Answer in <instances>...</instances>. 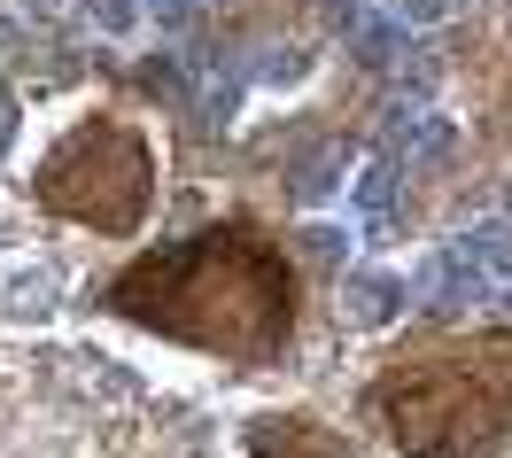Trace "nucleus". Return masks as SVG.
I'll return each instance as SVG.
<instances>
[{
    "instance_id": "16",
    "label": "nucleus",
    "mask_w": 512,
    "mask_h": 458,
    "mask_svg": "<svg viewBox=\"0 0 512 458\" xmlns=\"http://www.w3.org/2000/svg\"><path fill=\"white\" fill-rule=\"evenodd\" d=\"M194 8H210V0H194Z\"/></svg>"
},
{
    "instance_id": "12",
    "label": "nucleus",
    "mask_w": 512,
    "mask_h": 458,
    "mask_svg": "<svg viewBox=\"0 0 512 458\" xmlns=\"http://www.w3.org/2000/svg\"><path fill=\"white\" fill-rule=\"evenodd\" d=\"M241 86H249V70H210V78H202V117L225 125V117L241 109Z\"/></svg>"
},
{
    "instance_id": "5",
    "label": "nucleus",
    "mask_w": 512,
    "mask_h": 458,
    "mask_svg": "<svg viewBox=\"0 0 512 458\" xmlns=\"http://www.w3.org/2000/svg\"><path fill=\"white\" fill-rule=\"evenodd\" d=\"M396 187H404V156H396V148H373V156H365V164L342 179V195H350L357 218H388Z\"/></svg>"
},
{
    "instance_id": "15",
    "label": "nucleus",
    "mask_w": 512,
    "mask_h": 458,
    "mask_svg": "<svg viewBox=\"0 0 512 458\" xmlns=\"http://www.w3.org/2000/svg\"><path fill=\"white\" fill-rule=\"evenodd\" d=\"M8 39H16V32H8V16H0V55H8Z\"/></svg>"
},
{
    "instance_id": "1",
    "label": "nucleus",
    "mask_w": 512,
    "mask_h": 458,
    "mask_svg": "<svg viewBox=\"0 0 512 458\" xmlns=\"http://www.w3.org/2000/svg\"><path fill=\"white\" fill-rule=\"evenodd\" d=\"M404 311H412L404 272H388V264H342V319H350V334H381Z\"/></svg>"
},
{
    "instance_id": "13",
    "label": "nucleus",
    "mask_w": 512,
    "mask_h": 458,
    "mask_svg": "<svg viewBox=\"0 0 512 458\" xmlns=\"http://www.w3.org/2000/svg\"><path fill=\"white\" fill-rule=\"evenodd\" d=\"M443 16H450V0H396V24L404 32H435Z\"/></svg>"
},
{
    "instance_id": "6",
    "label": "nucleus",
    "mask_w": 512,
    "mask_h": 458,
    "mask_svg": "<svg viewBox=\"0 0 512 458\" xmlns=\"http://www.w3.org/2000/svg\"><path fill=\"white\" fill-rule=\"evenodd\" d=\"M396 132L412 140V164L419 171H435V164L458 156V125H450V117H427V109H412V101H404V109H388V140H396Z\"/></svg>"
},
{
    "instance_id": "9",
    "label": "nucleus",
    "mask_w": 512,
    "mask_h": 458,
    "mask_svg": "<svg viewBox=\"0 0 512 458\" xmlns=\"http://www.w3.org/2000/svg\"><path fill=\"white\" fill-rule=\"evenodd\" d=\"M303 78H311V47H264L249 63V86H272V94H288Z\"/></svg>"
},
{
    "instance_id": "14",
    "label": "nucleus",
    "mask_w": 512,
    "mask_h": 458,
    "mask_svg": "<svg viewBox=\"0 0 512 458\" xmlns=\"http://www.w3.org/2000/svg\"><path fill=\"white\" fill-rule=\"evenodd\" d=\"M8 132H16V101L0 94V156H8Z\"/></svg>"
},
{
    "instance_id": "10",
    "label": "nucleus",
    "mask_w": 512,
    "mask_h": 458,
    "mask_svg": "<svg viewBox=\"0 0 512 458\" xmlns=\"http://www.w3.org/2000/svg\"><path fill=\"white\" fill-rule=\"evenodd\" d=\"M295 257L319 264V272H342L350 264V226H295Z\"/></svg>"
},
{
    "instance_id": "3",
    "label": "nucleus",
    "mask_w": 512,
    "mask_h": 458,
    "mask_svg": "<svg viewBox=\"0 0 512 458\" xmlns=\"http://www.w3.org/2000/svg\"><path fill=\"white\" fill-rule=\"evenodd\" d=\"M55 303H63V264H0V319H24V327H39V319H55Z\"/></svg>"
},
{
    "instance_id": "17",
    "label": "nucleus",
    "mask_w": 512,
    "mask_h": 458,
    "mask_svg": "<svg viewBox=\"0 0 512 458\" xmlns=\"http://www.w3.org/2000/svg\"><path fill=\"white\" fill-rule=\"evenodd\" d=\"M365 8H373V0H365Z\"/></svg>"
},
{
    "instance_id": "11",
    "label": "nucleus",
    "mask_w": 512,
    "mask_h": 458,
    "mask_svg": "<svg viewBox=\"0 0 512 458\" xmlns=\"http://www.w3.org/2000/svg\"><path fill=\"white\" fill-rule=\"evenodd\" d=\"M86 16H94L109 39H132V32L156 24V0H86Z\"/></svg>"
},
{
    "instance_id": "2",
    "label": "nucleus",
    "mask_w": 512,
    "mask_h": 458,
    "mask_svg": "<svg viewBox=\"0 0 512 458\" xmlns=\"http://www.w3.org/2000/svg\"><path fill=\"white\" fill-rule=\"evenodd\" d=\"M404 288H412V303H427V311H466V303H489V280H481V272H474V257L458 249V233H450L443 249L419 264Z\"/></svg>"
},
{
    "instance_id": "8",
    "label": "nucleus",
    "mask_w": 512,
    "mask_h": 458,
    "mask_svg": "<svg viewBox=\"0 0 512 458\" xmlns=\"http://www.w3.org/2000/svg\"><path fill=\"white\" fill-rule=\"evenodd\" d=\"M342 179H350V148H334V140H326L319 156H311V164L288 179V195H295V202H326L334 187H342Z\"/></svg>"
},
{
    "instance_id": "7",
    "label": "nucleus",
    "mask_w": 512,
    "mask_h": 458,
    "mask_svg": "<svg viewBox=\"0 0 512 458\" xmlns=\"http://www.w3.org/2000/svg\"><path fill=\"white\" fill-rule=\"evenodd\" d=\"M63 373L78 381V389H94L101 404H125V396H140V381H132L117 358H101V350H70L63 358Z\"/></svg>"
},
{
    "instance_id": "4",
    "label": "nucleus",
    "mask_w": 512,
    "mask_h": 458,
    "mask_svg": "<svg viewBox=\"0 0 512 458\" xmlns=\"http://www.w3.org/2000/svg\"><path fill=\"white\" fill-rule=\"evenodd\" d=\"M342 47H350V63H365V70H396L404 63V47H412V32L388 16V8H357L350 24H342Z\"/></svg>"
}]
</instances>
